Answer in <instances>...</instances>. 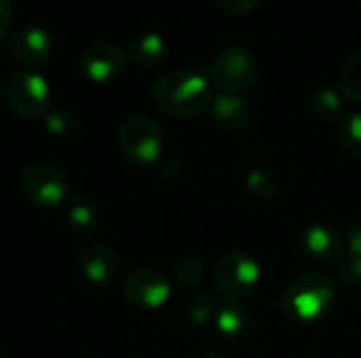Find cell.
<instances>
[{"label":"cell","mask_w":361,"mask_h":358,"mask_svg":"<svg viewBox=\"0 0 361 358\" xmlns=\"http://www.w3.org/2000/svg\"><path fill=\"white\" fill-rule=\"evenodd\" d=\"M214 283L228 302H243L260 283V264L245 251H231L216 264Z\"/></svg>","instance_id":"cell-6"},{"label":"cell","mask_w":361,"mask_h":358,"mask_svg":"<svg viewBox=\"0 0 361 358\" xmlns=\"http://www.w3.org/2000/svg\"><path fill=\"white\" fill-rule=\"evenodd\" d=\"M252 325H254V319H252L250 310L243 306V302H226L224 306L218 308L216 327L224 338L243 340V338H247Z\"/></svg>","instance_id":"cell-14"},{"label":"cell","mask_w":361,"mask_h":358,"mask_svg":"<svg viewBox=\"0 0 361 358\" xmlns=\"http://www.w3.org/2000/svg\"><path fill=\"white\" fill-rule=\"evenodd\" d=\"M338 143L345 152L361 156V112H353L338 124Z\"/></svg>","instance_id":"cell-21"},{"label":"cell","mask_w":361,"mask_h":358,"mask_svg":"<svg viewBox=\"0 0 361 358\" xmlns=\"http://www.w3.org/2000/svg\"><path fill=\"white\" fill-rule=\"evenodd\" d=\"M309 114L319 122H332L343 114V97L336 89L328 84H315L307 93Z\"/></svg>","instance_id":"cell-15"},{"label":"cell","mask_w":361,"mask_h":358,"mask_svg":"<svg viewBox=\"0 0 361 358\" xmlns=\"http://www.w3.org/2000/svg\"><path fill=\"white\" fill-rule=\"evenodd\" d=\"M127 65V53L121 42L112 38L91 40L80 55V70L93 82H110L123 74Z\"/></svg>","instance_id":"cell-8"},{"label":"cell","mask_w":361,"mask_h":358,"mask_svg":"<svg viewBox=\"0 0 361 358\" xmlns=\"http://www.w3.org/2000/svg\"><path fill=\"white\" fill-rule=\"evenodd\" d=\"M298 251L317 264H334L343 257L347 249V241L343 234L326 224H311L305 226L296 238Z\"/></svg>","instance_id":"cell-10"},{"label":"cell","mask_w":361,"mask_h":358,"mask_svg":"<svg viewBox=\"0 0 361 358\" xmlns=\"http://www.w3.org/2000/svg\"><path fill=\"white\" fill-rule=\"evenodd\" d=\"M341 87H343V93L349 99L361 101V51L353 53L345 61L343 74H341Z\"/></svg>","instance_id":"cell-23"},{"label":"cell","mask_w":361,"mask_h":358,"mask_svg":"<svg viewBox=\"0 0 361 358\" xmlns=\"http://www.w3.org/2000/svg\"><path fill=\"white\" fill-rule=\"evenodd\" d=\"M129 51L140 68H154L165 57V40L157 32H144L131 40Z\"/></svg>","instance_id":"cell-16"},{"label":"cell","mask_w":361,"mask_h":358,"mask_svg":"<svg viewBox=\"0 0 361 358\" xmlns=\"http://www.w3.org/2000/svg\"><path fill=\"white\" fill-rule=\"evenodd\" d=\"M218 302L207 291H195L186 302V317L192 325H205L218 314Z\"/></svg>","instance_id":"cell-19"},{"label":"cell","mask_w":361,"mask_h":358,"mask_svg":"<svg viewBox=\"0 0 361 358\" xmlns=\"http://www.w3.org/2000/svg\"><path fill=\"white\" fill-rule=\"evenodd\" d=\"M6 99L19 116L40 118L49 110V84L32 70L13 72L6 80Z\"/></svg>","instance_id":"cell-7"},{"label":"cell","mask_w":361,"mask_h":358,"mask_svg":"<svg viewBox=\"0 0 361 358\" xmlns=\"http://www.w3.org/2000/svg\"><path fill=\"white\" fill-rule=\"evenodd\" d=\"M53 40L51 34L44 32L38 25H25L19 27L6 44V53L11 59H15L21 65H40L51 57Z\"/></svg>","instance_id":"cell-11"},{"label":"cell","mask_w":361,"mask_h":358,"mask_svg":"<svg viewBox=\"0 0 361 358\" xmlns=\"http://www.w3.org/2000/svg\"><path fill=\"white\" fill-rule=\"evenodd\" d=\"M218 4L233 15H245L252 13L258 4H262V0H218Z\"/></svg>","instance_id":"cell-25"},{"label":"cell","mask_w":361,"mask_h":358,"mask_svg":"<svg viewBox=\"0 0 361 358\" xmlns=\"http://www.w3.org/2000/svg\"><path fill=\"white\" fill-rule=\"evenodd\" d=\"M171 287L167 276L154 268L133 270L123 285V295L129 306L140 310H159L169 300Z\"/></svg>","instance_id":"cell-9"},{"label":"cell","mask_w":361,"mask_h":358,"mask_svg":"<svg viewBox=\"0 0 361 358\" xmlns=\"http://www.w3.org/2000/svg\"><path fill=\"white\" fill-rule=\"evenodd\" d=\"M78 266H80L82 276L89 283L99 285V287L110 285L118 274V257H116V253L108 245L97 243V241H91L80 249Z\"/></svg>","instance_id":"cell-12"},{"label":"cell","mask_w":361,"mask_h":358,"mask_svg":"<svg viewBox=\"0 0 361 358\" xmlns=\"http://www.w3.org/2000/svg\"><path fill=\"white\" fill-rule=\"evenodd\" d=\"M13 23V6L11 0H0V42L6 38Z\"/></svg>","instance_id":"cell-26"},{"label":"cell","mask_w":361,"mask_h":358,"mask_svg":"<svg viewBox=\"0 0 361 358\" xmlns=\"http://www.w3.org/2000/svg\"><path fill=\"white\" fill-rule=\"evenodd\" d=\"M70 226L80 234H95L102 226V209L91 198H78L68 211Z\"/></svg>","instance_id":"cell-17"},{"label":"cell","mask_w":361,"mask_h":358,"mask_svg":"<svg viewBox=\"0 0 361 358\" xmlns=\"http://www.w3.org/2000/svg\"><path fill=\"white\" fill-rule=\"evenodd\" d=\"M42 118H44V129L57 139H68L76 133L78 122L74 112L68 108H51Z\"/></svg>","instance_id":"cell-20"},{"label":"cell","mask_w":361,"mask_h":358,"mask_svg":"<svg viewBox=\"0 0 361 358\" xmlns=\"http://www.w3.org/2000/svg\"><path fill=\"white\" fill-rule=\"evenodd\" d=\"M336 302V287L324 274H302L294 279L277 298V306L298 323H317L332 310Z\"/></svg>","instance_id":"cell-2"},{"label":"cell","mask_w":361,"mask_h":358,"mask_svg":"<svg viewBox=\"0 0 361 358\" xmlns=\"http://www.w3.org/2000/svg\"><path fill=\"white\" fill-rule=\"evenodd\" d=\"M347 247H349V255H357V257H361V226H357V228L349 234Z\"/></svg>","instance_id":"cell-27"},{"label":"cell","mask_w":361,"mask_h":358,"mask_svg":"<svg viewBox=\"0 0 361 358\" xmlns=\"http://www.w3.org/2000/svg\"><path fill=\"white\" fill-rule=\"evenodd\" d=\"M341 283L351 289V291H357L361 289V257L357 255H349L345 257L343 266H341Z\"/></svg>","instance_id":"cell-24"},{"label":"cell","mask_w":361,"mask_h":358,"mask_svg":"<svg viewBox=\"0 0 361 358\" xmlns=\"http://www.w3.org/2000/svg\"><path fill=\"white\" fill-rule=\"evenodd\" d=\"M173 281L184 287V289H190V287H197L203 276H205V268L201 264V260L188 255V257H182L173 264Z\"/></svg>","instance_id":"cell-22"},{"label":"cell","mask_w":361,"mask_h":358,"mask_svg":"<svg viewBox=\"0 0 361 358\" xmlns=\"http://www.w3.org/2000/svg\"><path fill=\"white\" fill-rule=\"evenodd\" d=\"M212 114H214V120L228 133L243 131L252 120L250 103L243 97L228 95V93H222L212 101Z\"/></svg>","instance_id":"cell-13"},{"label":"cell","mask_w":361,"mask_h":358,"mask_svg":"<svg viewBox=\"0 0 361 358\" xmlns=\"http://www.w3.org/2000/svg\"><path fill=\"white\" fill-rule=\"evenodd\" d=\"M245 188H247V192H250L256 200H260V203H264V205H271V203H275V200L279 198V184H277V179H275L269 171H264V169H254V171L245 177Z\"/></svg>","instance_id":"cell-18"},{"label":"cell","mask_w":361,"mask_h":358,"mask_svg":"<svg viewBox=\"0 0 361 358\" xmlns=\"http://www.w3.org/2000/svg\"><path fill=\"white\" fill-rule=\"evenodd\" d=\"M197 358H224V354L220 350H205V352H201Z\"/></svg>","instance_id":"cell-28"},{"label":"cell","mask_w":361,"mask_h":358,"mask_svg":"<svg viewBox=\"0 0 361 358\" xmlns=\"http://www.w3.org/2000/svg\"><path fill=\"white\" fill-rule=\"evenodd\" d=\"M209 76L222 93L239 95L250 89L258 76L256 55L243 44H228L214 57Z\"/></svg>","instance_id":"cell-5"},{"label":"cell","mask_w":361,"mask_h":358,"mask_svg":"<svg viewBox=\"0 0 361 358\" xmlns=\"http://www.w3.org/2000/svg\"><path fill=\"white\" fill-rule=\"evenodd\" d=\"M116 141L123 156L133 165L157 162L163 152V133L154 118L148 114L127 116L116 131Z\"/></svg>","instance_id":"cell-4"},{"label":"cell","mask_w":361,"mask_h":358,"mask_svg":"<svg viewBox=\"0 0 361 358\" xmlns=\"http://www.w3.org/2000/svg\"><path fill=\"white\" fill-rule=\"evenodd\" d=\"M152 99L169 116L192 118L212 106L214 95L209 82L201 74L173 70L154 82Z\"/></svg>","instance_id":"cell-1"},{"label":"cell","mask_w":361,"mask_h":358,"mask_svg":"<svg viewBox=\"0 0 361 358\" xmlns=\"http://www.w3.org/2000/svg\"><path fill=\"white\" fill-rule=\"evenodd\" d=\"M21 196L38 209H57L70 196V177L51 162H32L19 175Z\"/></svg>","instance_id":"cell-3"}]
</instances>
